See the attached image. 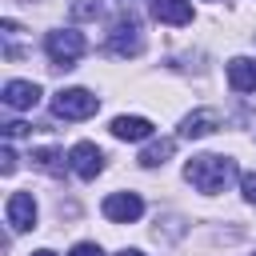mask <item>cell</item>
<instances>
[{"label":"cell","mask_w":256,"mask_h":256,"mask_svg":"<svg viewBox=\"0 0 256 256\" xmlns=\"http://www.w3.org/2000/svg\"><path fill=\"white\" fill-rule=\"evenodd\" d=\"M184 180L200 192H224L236 180V160L228 156H192L184 168Z\"/></svg>","instance_id":"cell-1"},{"label":"cell","mask_w":256,"mask_h":256,"mask_svg":"<svg viewBox=\"0 0 256 256\" xmlns=\"http://www.w3.org/2000/svg\"><path fill=\"white\" fill-rule=\"evenodd\" d=\"M84 36L76 32V28H56V32H48V40H44V52H48V60L56 64V68H72L80 56H84Z\"/></svg>","instance_id":"cell-2"},{"label":"cell","mask_w":256,"mask_h":256,"mask_svg":"<svg viewBox=\"0 0 256 256\" xmlns=\"http://www.w3.org/2000/svg\"><path fill=\"white\" fill-rule=\"evenodd\" d=\"M96 108H100V96L88 92V88H60L52 96V112L60 120H88Z\"/></svg>","instance_id":"cell-3"},{"label":"cell","mask_w":256,"mask_h":256,"mask_svg":"<svg viewBox=\"0 0 256 256\" xmlns=\"http://www.w3.org/2000/svg\"><path fill=\"white\" fill-rule=\"evenodd\" d=\"M140 48H144V36H140V24H136V16H120V20L112 24L108 52H116V56H136Z\"/></svg>","instance_id":"cell-4"},{"label":"cell","mask_w":256,"mask_h":256,"mask_svg":"<svg viewBox=\"0 0 256 256\" xmlns=\"http://www.w3.org/2000/svg\"><path fill=\"white\" fill-rule=\"evenodd\" d=\"M68 168H72L80 180H96V176H100V168H104V152H100L96 144L80 140V144L68 152Z\"/></svg>","instance_id":"cell-5"},{"label":"cell","mask_w":256,"mask_h":256,"mask_svg":"<svg viewBox=\"0 0 256 256\" xmlns=\"http://www.w3.org/2000/svg\"><path fill=\"white\" fill-rule=\"evenodd\" d=\"M140 212H144V200L136 192H112L104 200V216L116 224H132V220H140Z\"/></svg>","instance_id":"cell-6"},{"label":"cell","mask_w":256,"mask_h":256,"mask_svg":"<svg viewBox=\"0 0 256 256\" xmlns=\"http://www.w3.org/2000/svg\"><path fill=\"white\" fill-rule=\"evenodd\" d=\"M4 212H8L12 232H28L36 224V200H32V192H12L8 204H4Z\"/></svg>","instance_id":"cell-7"},{"label":"cell","mask_w":256,"mask_h":256,"mask_svg":"<svg viewBox=\"0 0 256 256\" xmlns=\"http://www.w3.org/2000/svg\"><path fill=\"white\" fill-rule=\"evenodd\" d=\"M216 128H220V112H216V108H196V112H188V116H184L180 136L200 140V136H208V132H216Z\"/></svg>","instance_id":"cell-8"},{"label":"cell","mask_w":256,"mask_h":256,"mask_svg":"<svg viewBox=\"0 0 256 256\" xmlns=\"http://www.w3.org/2000/svg\"><path fill=\"white\" fill-rule=\"evenodd\" d=\"M36 100H40V84H32V80H8L4 84V104L8 108H36Z\"/></svg>","instance_id":"cell-9"},{"label":"cell","mask_w":256,"mask_h":256,"mask_svg":"<svg viewBox=\"0 0 256 256\" xmlns=\"http://www.w3.org/2000/svg\"><path fill=\"white\" fill-rule=\"evenodd\" d=\"M228 84H232V92H256V60L252 56L228 60Z\"/></svg>","instance_id":"cell-10"},{"label":"cell","mask_w":256,"mask_h":256,"mask_svg":"<svg viewBox=\"0 0 256 256\" xmlns=\"http://www.w3.org/2000/svg\"><path fill=\"white\" fill-rule=\"evenodd\" d=\"M112 136L116 140H148L152 136V120H144V116H116L112 120Z\"/></svg>","instance_id":"cell-11"},{"label":"cell","mask_w":256,"mask_h":256,"mask_svg":"<svg viewBox=\"0 0 256 256\" xmlns=\"http://www.w3.org/2000/svg\"><path fill=\"white\" fill-rule=\"evenodd\" d=\"M152 16L164 24H192V4L188 0H152Z\"/></svg>","instance_id":"cell-12"},{"label":"cell","mask_w":256,"mask_h":256,"mask_svg":"<svg viewBox=\"0 0 256 256\" xmlns=\"http://www.w3.org/2000/svg\"><path fill=\"white\" fill-rule=\"evenodd\" d=\"M172 152H176V140H172V136H164V140H152V144L140 152V164H144V168H160V164H164Z\"/></svg>","instance_id":"cell-13"},{"label":"cell","mask_w":256,"mask_h":256,"mask_svg":"<svg viewBox=\"0 0 256 256\" xmlns=\"http://www.w3.org/2000/svg\"><path fill=\"white\" fill-rule=\"evenodd\" d=\"M32 164H36L40 172H48V176H60L68 160H64L60 148H36V152H32Z\"/></svg>","instance_id":"cell-14"},{"label":"cell","mask_w":256,"mask_h":256,"mask_svg":"<svg viewBox=\"0 0 256 256\" xmlns=\"http://www.w3.org/2000/svg\"><path fill=\"white\" fill-rule=\"evenodd\" d=\"M100 16V0H76L72 4V20H92Z\"/></svg>","instance_id":"cell-15"},{"label":"cell","mask_w":256,"mask_h":256,"mask_svg":"<svg viewBox=\"0 0 256 256\" xmlns=\"http://www.w3.org/2000/svg\"><path fill=\"white\" fill-rule=\"evenodd\" d=\"M240 188H244V200H252V204H256V172H244Z\"/></svg>","instance_id":"cell-16"},{"label":"cell","mask_w":256,"mask_h":256,"mask_svg":"<svg viewBox=\"0 0 256 256\" xmlns=\"http://www.w3.org/2000/svg\"><path fill=\"white\" fill-rule=\"evenodd\" d=\"M68 256H104V248H100V244H76Z\"/></svg>","instance_id":"cell-17"},{"label":"cell","mask_w":256,"mask_h":256,"mask_svg":"<svg viewBox=\"0 0 256 256\" xmlns=\"http://www.w3.org/2000/svg\"><path fill=\"white\" fill-rule=\"evenodd\" d=\"M28 132V124H20V120H12V124H4V136L8 140H16V136H24Z\"/></svg>","instance_id":"cell-18"},{"label":"cell","mask_w":256,"mask_h":256,"mask_svg":"<svg viewBox=\"0 0 256 256\" xmlns=\"http://www.w3.org/2000/svg\"><path fill=\"white\" fill-rule=\"evenodd\" d=\"M0 160H4V164H0V172H4V176H12V172H16V156H12V148H4V156H0Z\"/></svg>","instance_id":"cell-19"},{"label":"cell","mask_w":256,"mask_h":256,"mask_svg":"<svg viewBox=\"0 0 256 256\" xmlns=\"http://www.w3.org/2000/svg\"><path fill=\"white\" fill-rule=\"evenodd\" d=\"M116 256H144V252H136V248H124V252H116Z\"/></svg>","instance_id":"cell-20"},{"label":"cell","mask_w":256,"mask_h":256,"mask_svg":"<svg viewBox=\"0 0 256 256\" xmlns=\"http://www.w3.org/2000/svg\"><path fill=\"white\" fill-rule=\"evenodd\" d=\"M32 256H56V252H48V248H40V252H32Z\"/></svg>","instance_id":"cell-21"},{"label":"cell","mask_w":256,"mask_h":256,"mask_svg":"<svg viewBox=\"0 0 256 256\" xmlns=\"http://www.w3.org/2000/svg\"><path fill=\"white\" fill-rule=\"evenodd\" d=\"M252 256H256V252H252Z\"/></svg>","instance_id":"cell-22"}]
</instances>
